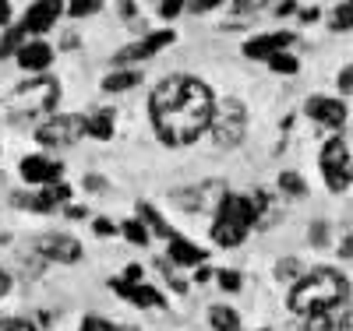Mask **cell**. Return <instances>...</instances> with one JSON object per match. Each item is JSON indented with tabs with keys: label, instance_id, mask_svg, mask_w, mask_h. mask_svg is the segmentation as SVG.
I'll return each instance as SVG.
<instances>
[{
	"label": "cell",
	"instance_id": "6da1fadb",
	"mask_svg": "<svg viewBox=\"0 0 353 331\" xmlns=\"http://www.w3.org/2000/svg\"><path fill=\"white\" fill-rule=\"evenodd\" d=\"M212 88L194 74H170L163 78L149 96V120L152 131L170 148H188L201 141L216 116Z\"/></svg>",
	"mask_w": 353,
	"mask_h": 331
},
{
	"label": "cell",
	"instance_id": "7a4b0ae2",
	"mask_svg": "<svg viewBox=\"0 0 353 331\" xmlns=\"http://www.w3.org/2000/svg\"><path fill=\"white\" fill-rule=\"evenodd\" d=\"M350 279L339 272V268H325L318 264L311 272L290 286V296H286V310L290 314H301V317H314V314H325V310H339L350 303Z\"/></svg>",
	"mask_w": 353,
	"mask_h": 331
},
{
	"label": "cell",
	"instance_id": "3957f363",
	"mask_svg": "<svg viewBox=\"0 0 353 331\" xmlns=\"http://www.w3.org/2000/svg\"><path fill=\"white\" fill-rule=\"evenodd\" d=\"M258 212H254V197L248 194H226L216 208V219H212V239L216 247H241L248 233L254 229Z\"/></svg>",
	"mask_w": 353,
	"mask_h": 331
},
{
	"label": "cell",
	"instance_id": "277c9868",
	"mask_svg": "<svg viewBox=\"0 0 353 331\" xmlns=\"http://www.w3.org/2000/svg\"><path fill=\"white\" fill-rule=\"evenodd\" d=\"M57 99H61V85H57L50 74H39V78H28L25 85H18L11 99H8V120H36V116H46L53 113Z\"/></svg>",
	"mask_w": 353,
	"mask_h": 331
},
{
	"label": "cell",
	"instance_id": "5b68a950",
	"mask_svg": "<svg viewBox=\"0 0 353 331\" xmlns=\"http://www.w3.org/2000/svg\"><path fill=\"white\" fill-rule=\"evenodd\" d=\"M209 138L216 148L230 152V148H241L244 138H248V106L241 99H219L216 103V116H212V127H209Z\"/></svg>",
	"mask_w": 353,
	"mask_h": 331
},
{
	"label": "cell",
	"instance_id": "8992f818",
	"mask_svg": "<svg viewBox=\"0 0 353 331\" xmlns=\"http://www.w3.org/2000/svg\"><path fill=\"white\" fill-rule=\"evenodd\" d=\"M318 169H321V176H325V187L332 194H343L350 187V180H353V156H350V145L339 134L321 145Z\"/></svg>",
	"mask_w": 353,
	"mask_h": 331
},
{
	"label": "cell",
	"instance_id": "52a82bcc",
	"mask_svg": "<svg viewBox=\"0 0 353 331\" xmlns=\"http://www.w3.org/2000/svg\"><path fill=\"white\" fill-rule=\"evenodd\" d=\"M32 134H36V141L43 148H71L88 131H85V116H78V113H53V116L43 120Z\"/></svg>",
	"mask_w": 353,
	"mask_h": 331
},
{
	"label": "cell",
	"instance_id": "ba28073f",
	"mask_svg": "<svg viewBox=\"0 0 353 331\" xmlns=\"http://www.w3.org/2000/svg\"><path fill=\"white\" fill-rule=\"evenodd\" d=\"M170 43H176V32H173V28H163V32L145 36L141 43H128L124 50H117V53H113V64H117V71H121V67H131V64H138V60L156 56V53L166 50Z\"/></svg>",
	"mask_w": 353,
	"mask_h": 331
},
{
	"label": "cell",
	"instance_id": "9c48e42d",
	"mask_svg": "<svg viewBox=\"0 0 353 331\" xmlns=\"http://www.w3.org/2000/svg\"><path fill=\"white\" fill-rule=\"evenodd\" d=\"M230 191L223 187V180H205V184H198V187H188V191H173V201L184 208V212H191V215H198V212H205V208H219V201L226 197Z\"/></svg>",
	"mask_w": 353,
	"mask_h": 331
},
{
	"label": "cell",
	"instance_id": "30bf717a",
	"mask_svg": "<svg viewBox=\"0 0 353 331\" xmlns=\"http://www.w3.org/2000/svg\"><path fill=\"white\" fill-rule=\"evenodd\" d=\"M11 204L14 208H28V212H53L57 204H71V184H50V187H39L36 194H11Z\"/></svg>",
	"mask_w": 353,
	"mask_h": 331
},
{
	"label": "cell",
	"instance_id": "8fae6325",
	"mask_svg": "<svg viewBox=\"0 0 353 331\" xmlns=\"http://www.w3.org/2000/svg\"><path fill=\"white\" fill-rule=\"evenodd\" d=\"M36 254L43 261H57V264H78L85 250H81L78 239L68 236V233H46V236L36 239Z\"/></svg>",
	"mask_w": 353,
	"mask_h": 331
},
{
	"label": "cell",
	"instance_id": "7c38bea8",
	"mask_svg": "<svg viewBox=\"0 0 353 331\" xmlns=\"http://www.w3.org/2000/svg\"><path fill=\"white\" fill-rule=\"evenodd\" d=\"M304 113L314 120V124L329 127V131H343L346 127V116H350L346 103L343 99H332V96H307Z\"/></svg>",
	"mask_w": 353,
	"mask_h": 331
},
{
	"label": "cell",
	"instance_id": "4fadbf2b",
	"mask_svg": "<svg viewBox=\"0 0 353 331\" xmlns=\"http://www.w3.org/2000/svg\"><path fill=\"white\" fill-rule=\"evenodd\" d=\"M21 180L25 184H32V187H50V184H61V176H64V162H57L50 156H25L21 166H18Z\"/></svg>",
	"mask_w": 353,
	"mask_h": 331
},
{
	"label": "cell",
	"instance_id": "5bb4252c",
	"mask_svg": "<svg viewBox=\"0 0 353 331\" xmlns=\"http://www.w3.org/2000/svg\"><path fill=\"white\" fill-rule=\"evenodd\" d=\"M110 289L121 296V299H128L131 307H138V310H156V307H166V296L159 292V289H152V286H145V282H138V286H131V282H124V279H113L110 282Z\"/></svg>",
	"mask_w": 353,
	"mask_h": 331
},
{
	"label": "cell",
	"instance_id": "9a60e30c",
	"mask_svg": "<svg viewBox=\"0 0 353 331\" xmlns=\"http://www.w3.org/2000/svg\"><path fill=\"white\" fill-rule=\"evenodd\" d=\"M290 43H297L293 39V32H269V36H254V39H248L244 43V56L248 60H269L276 56V53H290Z\"/></svg>",
	"mask_w": 353,
	"mask_h": 331
},
{
	"label": "cell",
	"instance_id": "2e32d148",
	"mask_svg": "<svg viewBox=\"0 0 353 331\" xmlns=\"http://www.w3.org/2000/svg\"><path fill=\"white\" fill-rule=\"evenodd\" d=\"M14 60H18V67H21V71H32V74L39 78V74L53 64V46L43 43V39H32V43H25V46L18 50Z\"/></svg>",
	"mask_w": 353,
	"mask_h": 331
},
{
	"label": "cell",
	"instance_id": "e0dca14e",
	"mask_svg": "<svg viewBox=\"0 0 353 331\" xmlns=\"http://www.w3.org/2000/svg\"><path fill=\"white\" fill-rule=\"evenodd\" d=\"M205 257H209V250H201V247H194L191 239H184L181 233H176V236L170 239V250H166V261H170L173 268H198V264H205Z\"/></svg>",
	"mask_w": 353,
	"mask_h": 331
},
{
	"label": "cell",
	"instance_id": "ac0fdd59",
	"mask_svg": "<svg viewBox=\"0 0 353 331\" xmlns=\"http://www.w3.org/2000/svg\"><path fill=\"white\" fill-rule=\"evenodd\" d=\"M61 11H64V4H32V8H28V14H25V21H21L25 36L43 39V32L57 21V14H61Z\"/></svg>",
	"mask_w": 353,
	"mask_h": 331
},
{
	"label": "cell",
	"instance_id": "d6986e66",
	"mask_svg": "<svg viewBox=\"0 0 353 331\" xmlns=\"http://www.w3.org/2000/svg\"><path fill=\"white\" fill-rule=\"evenodd\" d=\"M113 120H117V113H113L110 106H103V109H96V113H88V116H85V131H88V138L110 141V138H113Z\"/></svg>",
	"mask_w": 353,
	"mask_h": 331
},
{
	"label": "cell",
	"instance_id": "ffe728a7",
	"mask_svg": "<svg viewBox=\"0 0 353 331\" xmlns=\"http://www.w3.org/2000/svg\"><path fill=\"white\" fill-rule=\"evenodd\" d=\"M209 324H212V331H244L241 328V314L233 307H226V303H212L209 307Z\"/></svg>",
	"mask_w": 353,
	"mask_h": 331
},
{
	"label": "cell",
	"instance_id": "44dd1931",
	"mask_svg": "<svg viewBox=\"0 0 353 331\" xmlns=\"http://www.w3.org/2000/svg\"><path fill=\"white\" fill-rule=\"evenodd\" d=\"M141 81V71H131V67H121V71H110L103 78V92H128V88H134Z\"/></svg>",
	"mask_w": 353,
	"mask_h": 331
},
{
	"label": "cell",
	"instance_id": "7402d4cb",
	"mask_svg": "<svg viewBox=\"0 0 353 331\" xmlns=\"http://www.w3.org/2000/svg\"><path fill=\"white\" fill-rule=\"evenodd\" d=\"M138 219L145 222V226H149V233H156V236H163V239H173L176 233L166 226V219L156 212V208L149 204V201H138Z\"/></svg>",
	"mask_w": 353,
	"mask_h": 331
},
{
	"label": "cell",
	"instance_id": "603a6c76",
	"mask_svg": "<svg viewBox=\"0 0 353 331\" xmlns=\"http://www.w3.org/2000/svg\"><path fill=\"white\" fill-rule=\"evenodd\" d=\"M279 191L286 194V197H297V201H304L311 191H307V180L301 176V173H293V169H286V173H279Z\"/></svg>",
	"mask_w": 353,
	"mask_h": 331
},
{
	"label": "cell",
	"instance_id": "cb8c5ba5",
	"mask_svg": "<svg viewBox=\"0 0 353 331\" xmlns=\"http://www.w3.org/2000/svg\"><path fill=\"white\" fill-rule=\"evenodd\" d=\"M21 46H25V28H21V25H8L4 36H0V60L18 56Z\"/></svg>",
	"mask_w": 353,
	"mask_h": 331
},
{
	"label": "cell",
	"instance_id": "d4e9b609",
	"mask_svg": "<svg viewBox=\"0 0 353 331\" xmlns=\"http://www.w3.org/2000/svg\"><path fill=\"white\" fill-rule=\"evenodd\" d=\"M304 275H307V272H304L301 257H279V261H276V279H279V282H290V286H297V282H301Z\"/></svg>",
	"mask_w": 353,
	"mask_h": 331
},
{
	"label": "cell",
	"instance_id": "484cf974",
	"mask_svg": "<svg viewBox=\"0 0 353 331\" xmlns=\"http://www.w3.org/2000/svg\"><path fill=\"white\" fill-rule=\"evenodd\" d=\"M121 233H124V239H128V244H134V247H145V244L152 239L149 226H145L141 219H128V222L121 226Z\"/></svg>",
	"mask_w": 353,
	"mask_h": 331
},
{
	"label": "cell",
	"instance_id": "4316f807",
	"mask_svg": "<svg viewBox=\"0 0 353 331\" xmlns=\"http://www.w3.org/2000/svg\"><path fill=\"white\" fill-rule=\"evenodd\" d=\"M78 331H138V328H131V324H117V321H110V317H96V314H88L85 321H81V328Z\"/></svg>",
	"mask_w": 353,
	"mask_h": 331
},
{
	"label": "cell",
	"instance_id": "83f0119b",
	"mask_svg": "<svg viewBox=\"0 0 353 331\" xmlns=\"http://www.w3.org/2000/svg\"><path fill=\"white\" fill-rule=\"evenodd\" d=\"M156 268H159V275L170 282V289H173V292H181V296L188 292V279H184V275H176V268H173L166 257H159V261H156Z\"/></svg>",
	"mask_w": 353,
	"mask_h": 331
},
{
	"label": "cell",
	"instance_id": "f1b7e54d",
	"mask_svg": "<svg viewBox=\"0 0 353 331\" xmlns=\"http://www.w3.org/2000/svg\"><path fill=\"white\" fill-rule=\"evenodd\" d=\"M329 28H332V32H350V28H353V0H350V4H339L332 11Z\"/></svg>",
	"mask_w": 353,
	"mask_h": 331
},
{
	"label": "cell",
	"instance_id": "f546056e",
	"mask_svg": "<svg viewBox=\"0 0 353 331\" xmlns=\"http://www.w3.org/2000/svg\"><path fill=\"white\" fill-rule=\"evenodd\" d=\"M269 71H276V74H297L301 71V60L293 56V53H276L269 60Z\"/></svg>",
	"mask_w": 353,
	"mask_h": 331
},
{
	"label": "cell",
	"instance_id": "4dcf8cb0",
	"mask_svg": "<svg viewBox=\"0 0 353 331\" xmlns=\"http://www.w3.org/2000/svg\"><path fill=\"white\" fill-rule=\"evenodd\" d=\"M216 282H219L223 292H241V289H244L241 272H233V268H219V272H216Z\"/></svg>",
	"mask_w": 353,
	"mask_h": 331
},
{
	"label": "cell",
	"instance_id": "1f68e13d",
	"mask_svg": "<svg viewBox=\"0 0 353 331\" xmlns=\"http://www.w3.org/2000/svg\"><path fill=\"white\" fill-rule=\"evenodd\" d=\"M329 236H332V226H329L325 219H314L311 229H307V244H311V247H325Z\"/></svg>",
	"mask_w": 353,
	"mask_h": 331
},
{
	"label": "cell",
	"instance_id": "d6a6232c",
	"mask_svg": "<svg viewBox=\"0 0 353 331\" xmlns=\"http://www.w3.org/2000/svg\"><path fill=\"white\" fill-rule=\"evenodd\" d=\"M71 18H88V14H99L103 11V0H71L64 8Z\"/></svg>",
	"mask_w": 353,
	"mask_h": 331
},
{
	"label": "cell",
	"instance_id": "836d02e7",
	"mask_svg": "<svg viewBox=\"0 0 353 331\" xmlns=\"http://www.w3.org/2000/svg\"><path fill=\"white\" fill-rule=\"evenodd\" d=\"M0 331H39V321H28V317H4V321H0Z\"/></svg>",
	"mask_w": 353,
	"mask_h": 331
},
{
	"label": "cell",
	"instance_id": "e575fe53",
	"mask_svg": "<svg viewBox=\"0 0 353 331\" xmlns=\"http://www.w3.org/2000/svg\"><path fill=\"white\" fill-rule=\"evenodd\" d=\"M219 8V0H184V14H209Z\"/></svg>",
	"mask_w": 353,
	"mask_h": 331
},
{
	"label": "cell",
	"instance_id": "d590c367",
	"mask_svg": "<svg viewBox=\"0 0 353 331\" xmlns=\"http://www.w3.org/2000/svg\"><path fill=\"white\" fill-rule=\"evenodd\" d=\"M159 18H176V14H184V0H166V4H156Z\"/></svg>",
	"mask_w": 353,
	"mask_h": 331
},
{
	"label": "cell",
	"instance_id": "8d00e7d4",
	"mask_svg": "<svg viewBox=\"0 0 353 331\" xmlns=\"http://www.w3.org/2000/svg\"><path fill=\"white\" fill-rule=\"evenodd\" d=\"M265 8H269V4H261V0H244V4H233L230 11H233V14H244V18H251L254 11H265Z\"/></svg>",
	"mask_w": 353,
	"mask_h": 331
},
{
	"label": "cell",
	"instance_id": "74e56055",
	"mask_svg": "<svg viewBox=\"0 0 353 331\" xmlns=\"http://www.w3.org/2000/svg\"><path fill=\"white\" fill-rule=\"evenodd\" d=\"M297 18H301L304 25H314V21L321 18V8H314V4H301V8H297Z\"/></svg>",
	"mask_w": 353,
	"mask_h": 331
},
{
	"label": "cell",
	"instance_id": "f35d334b",
	"mask_svg": "<svg viewBox=\"0 0 353 331\" xmlns=\"http://www.w3.org/2000/svg\"><path fill=\"white\" fill-rule=\"evenodd\" d=\"M336 254H339L343 261H353V233H350V236H343L339 244H336Z\"/></svg>",
	"mask_w": 353,
	"mask_h": 331
},
{
	"label": "cell",
	"instance_id": "ab89813d",
	"mask_svg": "<svg viewBox=\"0 0 353 331\" xmlns=\"http://www.w3.org/2000/svg\"><path fill=\"white\" fill-rule=\"evenodd\" d=\"M297 0H286V4H272L269 11H276V18H290V14H297Z\"/></svg>",
	"mask_w": 353,
	"mask_h": 331
},
{
	"label": "cell",
	"instance_id": "60d3db41",
	"mask_svg": "<svg viewBox=\"0 0 353 331\" xmlns=\"http://www.w3.org/2000/svg\"><path fill=\"white\" fill-rule=\"evenodd\" d=\"M141 275H145V268H141V264H128L121 279H124V282H131V286H138V282H141Z\"/></svg>",
	"mask_w": 353,
	"mask_h": 331
},
{
	"label": "cell",
	"instance_id": "b9f144b4",
	"mask_svg": "<svg viewBox=\"0 0 353 331\" xmlns=\"http://www.w3.org/2000/svg\"><path fill=\"white\" fill-rule=\"evenodd\" d=\"M339 92H343V96H350V92H353V64H350V67H343V74H339Z\"/></svg>",
	"mask_w": 353,
	"mask_h": 331
},
{
	"label": "cell",
	"instance_id": "7bdbcfd3",
	"mask_svg": "<svg viewBox=\"0 0 353 331\" xmlns=\"http://www.w3.org/2000/svg\"><path fill=\"white\" fill-rule=\"evenodd\" d=\"M92 229H96V236H113V233H117V226H113L110 219H96Z\"/></svg>",
	"mask_w": 353,
	"mask_h": 331
},
{
	"label": "cell",
	"instance_id": "ee69618b",
	"mask_svg": "<svg viewBox=\"0 0 353 331\" xmlns=\"http://www.w3.org/2000/svg\"><path fill=\"white\" fill-rule=\"evenodd\" d=\"M103 187H106V180H103V176H92V173L85 176V191H92V194H96V191H103Z\"/></svg>",
	"mask_w": 353,
	"mask_h": 331
},
{
	"label": "cell",
	"instance_id": "f6af8a7d",
	"mask_svg": "<svg viewBox=\"0 0 353 331\" xmlns=\"http://www.w3.org/2000/svg\"><path fill=\"white\" fill-rule=\"evenodd\" d=\"M11 286H14V279L4 272V268H0V299H4V296L11 292Z\"/></svg>",
	"mask_w": 353,
	"mask_h": 331
},
{
	"label": "cell",
	"instance_id": "bcb514c9",
	"mask_svg": "<svg viewBox=\"0 0 353 331\" xmlns=\"http://www.w3.org/2000/svg\"><path fill=\"white\" fill-rule=\"evenodd\" d=\"M64 215H68V219H85V208H81V204H68Z\"/></svg>",
	"mask_w": 353,
	"mask_h": 331
},
{
	"label": "cell",
	"instance_id": "7dc6e473",
	"mask_svg": "<svg viewBox=\"0 0 353 331\" xmlns=\"http://www.w3.org/2000/svg\"><path fill=\"white\" fill-rule=\"evenodd\" d=\"M138 14V4H121V18L128 21V18H134Z\"/></svg>",
	"mask_w": 353,
	"mask_h": 331
},
{
	"label": "cell",
	"instance_id": "c3c4849f",
	"mask_svg": "<svg viewBox=\"0 0 353 331\" xmlns=\"http://www.w3.org/2000/svg\"><path fill=\"white\" fill-rule=\"evenodd\" d=\"M8 18H11V4H4V0H0V25H8Z\"/></svg>",
	"mask_w": 353,
	"mask_h": 331
},
{
	"label": "cell",
	"instance_id": "681fc988",
	"mask_svg": "<svg viewBox=\"0 0 353 331\" xmlns=\"http://www.w3.org/2000/svg\"><path fill=\"white\" fill-rule=\"evenodd\" d=\"M212 279V272H209V268H198V275H194V282H209Z\"/></svg>",
	"mask_w": 353,
	"mask_h": 331
},
{
	"label": "cell",
	"instance_id": "f907efd6",
	"mask_svg": "<svg viewBox=\"0 0 353 331\" xmlns=\"http://www.w3.org/2000/svg\"><path fill=\"white\" fill-rule=\"evenodd\" d=\"M78 46V36H64V50H74Z\"/></svg>",
	"mask_w": 353,
	"mask_h": 331
},
{
	"label": "cell",
	"instance_id": "816d5d0a",
	"mask_svg": "<svg viewBox=\"0 0 353 331\" xmlns=\"http://www.w3.org/2000/svg\"><path fill=\"white\" fill-rule=\"evenodd\" d=\"M254 331H272V328H254Z\"/></svg>",
	"mask_w": 353,
	"mask_h": 331
}]
</instances>
